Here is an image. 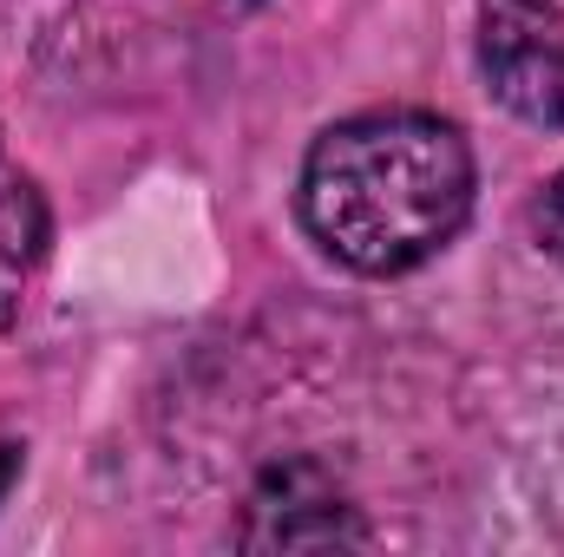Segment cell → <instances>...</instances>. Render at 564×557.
I'll return each mask as SVG.
<instances>
[{
  "instance_id": "obj_1",
  "label": "cell",
  "mask_w": 564,
  "mask_h": 557,
  "mask_svg": "<svg viewBox=\"0 0 564 557\" xmlns=\"http://www.w3.org/2000/svg\"><path fill=\"white\" fill-rule=\"evenodd\" d=\"M473 144L440 112H355L302 157L295 210L322 256L355 276H408L473 217Z\"/></svg>"
},
{
  "instance_id": "obj_2",
  "label": "cell",
  "mask_w": 564,
  "mask_h": 557,
  "mask_svg": "<svg viewBox=\"0 0 564 557\" xmlns=\"http://www.w3.org/2000/svg\"><path fill=\"white\" fill-rule=\"evenodd\" d=\"M479 73L486 92L539 125L564 132V7L558 0H479Z\"/></svg>"
},
{
  "instance_id": "obj_3",
  "label": "cell",
  "mask_w": 564,
  "mask_h": 557,
  "mask_svg": "<svg viewBox=\"0 0 564 557\" xmlns=\"http://www.w3.org/2000/svg\"><path fill=\"white\" fill-rule=\"evenodd\" d=\"M361 538L355 525V505L315 472V466H276L263 479V492L250 499V525H243V545H348Z\"/></svg>"
},
{
  "instance_id": "obj_4",
  "label": "cell",
  "mask_w": 564,
  "mask_h": 557,
  "mask_svg": "<svg viewBox=\"0 0 564 557\" xmlns=\"http://www.w3.org/2000/svg\"><path fill=\"white\" fill-rule=\"evenodd\" d=\"M525 217H532V237H539V243L564 263V171L539 184V197H532V210H525Z\"/></svg>"
},
{
  "instance_id": "obj_5",
  "label": "cell",
  "mask_w": 564,
  "mask_h": 557,
  "mask_svg": "<svg viewBox=\"0 0 564 557\" xmlns=\"http://www.w3.org/2000/svg\"><path fill=\"white\" fill-rule=\"evenodd\" d=\"M13 472H20V446H0V499H7V485H13Z\"/></svg>"
}]
</instances>
